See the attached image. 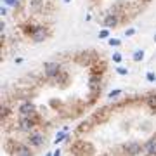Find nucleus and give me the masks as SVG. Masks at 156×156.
<instances>
[{
    "mask_svg": "<svg viewBox=\"0 0 156 156\" xmlns=\"http://www.w3.org/2000/svg\"><path fill=\"white\" fill-rule=\"evenodd\" d=\"M116 24H118L116 14H108V16L104 17V26H106V28H115Z\"/></svg>",
    "mask_w": 156,
    "mask_h": 156,
    "instance_id": "obj_13",
    "label": "nucleus"
},
{
    "mask_svg": "<svg viewBox=\"0 0 156 156\" xmlns=\"http://www.w3.org/2000/svg\"><path fill=\"white\" fill-rule=\"evenodd\" d=\"M154 139H156V132H154Z\"/></svg>",
    "mask_w": 156,
    "mask_h": 156,
    "instance_id": "obj_35",
    "label": "nucleus"
},
{
    "mask_svg": "<svg viewBox=\"0 0 156 156\" xmlns=\"http://www.w3.org/2000/svg\"><path fill=\"white\" fill-rule=\"evenodd\" d=\"M66 75H64V73H59V75H57V76H56V80H57V82H61V83H64V82H66Z\"/></svg>",
    "mask_w": 156,
    "mask_h": 156,
    "instance_id": "obj_21",
    "label": "nucleus"
},
{
    "mask_svg": "<svg viewBox=\"0 0 156 156\" xmlns=\"http://www.w3.org/2000/svg\"><path fill=\"white\" fill-rule=\"evenodd\" d=\"M31 38H33V42H44V40L47 38V30H45L44 26H37L35 33L31 35Z\"/></svg>",
    "mask_w": 156,
    "mask_h": 156,
    "instance_id": "obj_7",
    "label": "nucleus"
},
{
    "mask_svg": "<svg viewBox=\"0 0 156 156\" xmlns=\"http://www.w3.org/2000/svg\"><path fill=\"white\" fill-rule=\"evenodd\" d=\"M17 156H31V151H30L28 146H24V144H19V147H17Z\"/></svg>",
    "mask_w": 156,
    "mask_h": 156,
    "instance_id": "obj_15",
    "label": "nucleus"
},
{
    "mask_svg": "<svg viewBox=\"0 0 156 156\" xmlns=\"http://www.w3.org/2000/svg\"><path fill=\"white\" fill-rule=\"evenodd\" d=\"M19 113H21V116L24 118H31L33 115H37V111H35V106H33V102H24L21 108H19Z\"/></svg>",
    "mask_w": 156,
    "mask_h": 156,
    "instance_id": "obj_4",
    "label": "nucleus"
},
{
    "mask_svg": "<svg viewBox=\"0 0 156 156\" xmlns=\"http://www.w3.org/2000/svg\"><path fill=\"white\" fill-rule=\"evenodd\" d=\"M144 59V52L142 50H135L134 52V61H142Z\"/></svg>",
    "mask_w": 156,
    "mask_h": 156,
    "instance_id": "obj_18",
    "label": "nucleus"
},
{
    "mask_svg": "<svg viewBox=\"0 0 156 156\" xmlns=\"http://www.w3.org/2000/svg\"><path fill=\"white\" fill-rule=\"evenodd\" d=\"M35 30H37V26H33V24H24V26H23V31L26 35H30V37L35 33Z\"/></svg>",
    "mask_w": 156,
    "mask_h": 156,
    "instance_id": "obj_17",
    "label": "nucleus"
},
{
    "mask_svg": "<svg viewBox=\"0 0 156 156\" xmlns=\"http://www.w3.org/2000/svg\"><path fill=\"white\" fill-rule=\"evenodd\" d=\"M64 139H66V132H59V134L56 135V139H54V142L57 144V142H62Z\"/></svg>",
    "mask_w": 156,
    "mask_h": 156,
    "instance_id": "obj_20",
    "label": "nucleus"
},
{
    "mask_svg": "<svg viewBox=\"0 0 156 156\" xmlns=\"http://www.w3.org/2000/svg\"><path fill=\"white\" fill-rule=\"evenodd\" d=\"M123 151H125L127 154H130V156H137V154H140L142 147H140L139 142H128V144L123 146Z\"/></svg>",
    "mask_w": 156,
    "mask_h": 156,
    "instance_id": "obj_5",
    "label": "nucleus"
},
{
    "mask_svg": "<svg viewBox=\"0 0 156 156\" xmlns=\"http://www.w3.org/2000/svg\"><path fill=\"white\" fill-rule=\"evenodd\" d=\"M4 2H5L7 5H16L17 4V0H4Z\"/></svg>",
    "mask_w": 156,
    "mask_h": 156,
    "instance_id": "obj_29",
    "label": "nucleus"
},
{
    "mask_svg": "<svg viewBox=\"0 0 156 156\" xmlns=\"http://www.w3.org/2000/svg\"><path fill=\"white\" fill-rule=\"evenodd\" d=\"M0 14H2V16H5V14H7V9H5V7H2V9H0Z\"/></svg>",
    "mask_w": 156,
    "mask_h": 156,
    "instance_id": "obj_30",
    "label": "nucleus"
},
{
    "mask_svg": "<svg viewBox=\"0 0 156 156\" xmlns=\"http://www.w3.org/2000/svg\"><path fill=\"white\" fill-rule=\"evenodd\" d=\"M99 156H109V154H108V153H102V154H99Z\"/></svg>",
    "mask_w": 156,
    "mask_h": 156,
    "instance_id": "obj_32",
    "label": "nucleus"
},
{
    "mask_svg": "<svg viewBox=\"0 0 156 156\" xmlns=\"http://www.w3.org/2000/svg\"><path fill=\"white\" fill-rule=\"evenodd\" d=\"M17 147H19V142H16L14 139H7L5 144H4V149H5V153H9V154H16Z\"/></svg>",
    "mask_w": 156,
    "mask_h": 156,
    "instance_id": "obj_8",
    "label": "nucleus"
},
{
    "mask_svg": "<svg viewBox=\"0 0 156 156\" xmlns=\"http://www.w3.org/2000/svg\"><path fill=\"white\" fill-rule=\"evenodd\" d=\"M122 59H123V57H122L120 52H115V54H113V61H115V62H120Z\"/></svg>",
    "mask_w": 156,
    "mask_h": 156,
    "instance_id": "obj_22",
    "label": "nucleus"
},
{
    "mask_svg": "<svg viewBox=\"0 0 156 156\" xmlns=\"http://www.w3.org/2000/svg\"><path fill=\"white\" fill-rule=\"evenodd\" d=\"M45 75L49 78H54V76H57L59 73H61V69H59V64L57 62H45Z\"/></svg>",
    "mask_w": 156,
    "mask_h": 156,
    "instance_id": "obj_6",
    "label": "nucleus"
},
{
    "mask_svg": "<svg viewBox=\"0 0 156 156\" xmlns=\"http://www.w3.org/2000/svg\"><path fill=\"white\" fill-rule=\"evenodd\" d=\"M28 144H30V146H35V147H40V146L44 144V137H42L40 134H33V135H30Z\"/></svg>",
    "mask_w": 156,
    "mask_h": 156,
    "instance_id": "obj_12",
    "label": "nucleus"
},
{
    "mask_svg": "<svg viewBox=\"0 0 156 156\" xmlns=\"http://www.w3.org/2000/svg\"><path fill=\"white\" fill-rule=\"evenodd\" d=\"M9 115H11V109H9V108H2V109H0V116H2V120H5Z\"/></svg>",
    "mask_w": 156,
    "mask_h": 156,
    "instance_id": "obj_19",
    "label": "nucleus"
},
{
    "mask_svg": "<svg viewBox=\"0 0 156 156\" xmlns=\"http://www.w3.org/2000/svg\"><path fill=\"white\" fill-rule=\"evenodd\" d=\"M54 156H61V151L57 149V151H54Z\"/></svg>",
    "mask_w": 156,
    "mask_h": 156,
    "instance_id": "obj_31",
    "label": "nucleus"
},
{
    "mask_svg": "<svg viewBox=\"0 0 156 156\" xmlns=\"http://www.w3.org/2000/svg\"><path fill=\"white\" fill-rule=\"evenodd\" d=\"M109 116H111V108H108V106H104V108H99L97 111H94V115H92V122L94 123H104V122H108L109 120Z\"/></svg>",
    "mask_w": 156,
    "mask_h": 156,
    "instance_id": "obj_3",
    "label": "nucleus"
},
{
    "mask_svg": "<svg viewBox=\"0 0 156 156\" xmlns=\"http://www.w3.org/2000/svg\"><path fill=\"white\" fill-rule=\"evenodd\" d=\"M76 61L82 66H92L95 61H99V57H97V52L95 50H85V52H82V54L76 56Z\"/></svg>",
    "mask_w": 156,
    "mask_h": 156,
    "instance_id": "obj_2",
    "label": "nucleus"
},
{
    "mask_svg": "<svg viewBox=\"0 0 156 156\" xmlns=\"http://www.w3.org/2000/svg\"><path fill=\"white\" fill-rule=\"evenodd\" d=\"M90 128H92V122H82L80 125L76 127V134L78 135H83V134H87V132H90Z\"/></svg>",
    "mask_w": 156,
    "mask_h": 156,
    "instance_id": "obj_11",
    "label": "nucleus"
},
{
    "mask_svg": "<svg viewBox=\"0 0 156 156\" xmlns=\"http://www.w3.org/2000/svg\"><path fill=\"white\" fill-rule=\"evenodd\" d=\"M71 153L75 156H92L95 153L92 142H87V140H75L71 144Z\"/></svg>",
    "mask_w": 156,
    "mask_h": 156,
    "instance_id": "obj_1",
    "label": "nucleus"
},
{
    "mask_svg": "<svg viewBox=\"0 0 156 156\" xmlns=\"http://www.w3.org/2000/svg\"><path fill=\"white\" fill-rule=\"evenodd\" d=\"M116 71H118V75H128V69L127 68H122V66H118Z\"/></svg>",
    "mask_w": 156,
    "mask_h": 156,
    "instance_id": "obj_23",
    "label": "nucleus"
},
{
    "mask_svg": "<svg viewBox=\"0 0 156 156\" xmlns=\"http://www.w3.org/2000/svg\"><path fill=\"white\" fill-rule=\"evenodd\" d=\"M64 2H68V4H69V2H71V0H64Z\"/></svg>",
    "mask_w": 156,
    "mask_h": 156,
    "instance_id": "obj_33",
    "label": "nucleus"
},
{
    "mask_svg": "<svg viewBox=\"0 0 156 156\" xmlns=\"http://www.w3.org/2000/svg\"><path fill=\"white\" fill-rule=\"evenodd\" d=\"M108 35H109V31H108V30H102L99 33V38H108Z\"/></svg>",
    "mask_w": 156,
    "mask_h": 156,
    "instance_id": "obj_25",
    "label": "nucleus"
},
{
    "mask_svg": "<svg viewBox=\"0 0 156 156\" xmlns=\"http://www.w3.org/2000/svg\"><path fill=\"white\" fill-rule=\"evenodd\" d=\"M154 42H156V33H154Z\"/></svg>",
    "mask_w": 156,
    "mask_h": 156,
    "instance_id": "obj_34",
    "label": "nucleus"
},
{
    "mask_svg": "<svg viewBox=\"0 0 156 156\" xmlns=\"http://www.w3.org/2000/svg\"><path fill=\"white\" fill-rule=\"evenodd\" d=\"M106 71V62L104 61H95L92 66H90V73L92 75H102Z\"/></svg>",
    "mask_w": 156,
    "mask_h": 156,
    "instance_id": "obj_9",
    "label": "nucleus"
},
{
    "mask_svg": "<svg viewBox=\"0 0 156 156\" xmlns=\"http://www.w3.org/2000/svg\"><path fill=\"white\" fill-rule=\"evenodd\" d=\"M108 44H109V45H115V47H116V45H120V40H118V38H109V42H108Z\"/></svg>",
    "mask_w": 156,
    "mask_h": 156,
    "instance_id": "obj_24",
    "label": "nucleus"
},
{
    "mask_svg": "<svg viewBox=\"0 0 156 156\" xmlns=\"http://www.w3.org/2000/svg\"><path fill=\"white\" fill-rule=\"evenodd\" d=\"M120 94H122V90H113V92H109V97L113 99V97H116V95H120Z\"/></svg>",
    "mask_w": 156,
    "mask_h": 156,
    "instance_id": "obj_27",
    "label": "nucleus"
},
{
    "mask_svg": "<svg viewBox=\"0 0 156 156\" xmlns=\"http://www.w3.org/2000/svg\"><path fill=\"white\" fill-rule=\"evenodd\" d=\"M146 153L149 156H156V139L154 137L151 140H147V144H146Z\"/></svg>",
    "mask_w": 156,
    "mask_h": 156,
    "instance_id": "obj_14",
    "label": "nucleus"
},
{
    "mask_svg": "<svg viewBox=\"0 0 156 156\" xmlns=\"http://www.w3.org/2000/svg\"><path fill=\"white\" fill-rule=\"evenodd\" d=\"M146 78H147L149 82H154V80H156V75H154V73H147V75H146Z\"/></svg>",
    "mask_w": 156,
    "mask_h": 156,
    "instance_id": "obj_26",
    "label": "nucleus"
},
{
    "mask_svg": "<svg viewBox=\"0 0 156 156\" xmlns=\"http://www.w3.org/2000/svg\"><path fill=\"white\" fill-rule=\"evenodd\" d=\"M101 75H90L89 80V87L90 90H101Z\"/></svg>",
    "mask_w": 156,
    "mask_h": 156,
    "instance_id": "obj_10",
    "label": "nucleus"
},
{
    "mask_svg": "<svg viewBox=\"0 0 156 156\" xmlns=\"http://www.w3.org/2000/svg\"><path fill=\"white\" fill-rule=\"evenodd\" d=\"M147 106H149L153 111H156V94H149V95H147Z\"/></svg>",
    "mask_w": 156,
    "mask_h": 156,
    "instance_id": "obj_16",
    "label": "nucleus"
},
{
    "mask_svg": "<svg viewBox=\"0 0 156 156\" xmlns=\"http://www.w3.org/2000/svg\"><path fill=\"white\" fill-rule=\"evenodd\" d=\"M125 35H127V37H132V35H135V30H134V28L127 30V31H125Z\"/></svg>",
    "mask_w": 156,
    "mask_h": 156,
    "instance_id": "obj_28",
    "label": "nucleus"
}]
</instances>
